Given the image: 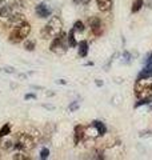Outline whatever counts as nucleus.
<instances>
[{
	"label": "nucleus",
	"instance_id": "17",
	"mask_svg": "<svg viewBox=\"0 0 152 160\" xmlns=\"http://www.w3.org/2000/svg\"><path fill=\"white\" fill-rule=\"evenodd\" d=\"M143 6H144V0H134L131 11H132V13H136V12H139V11H140Z\"/></svg>",
	"mask_w": 152,
	"mask_h": 160
},
{
	"label": "nucleus",
	"instance_id": "16",
	"mask_svg": "<svg viewBox=\"0 0 152 160\" xmlns=\"http://www.w3.org/2000/svg\"><path fill=\"white\" fill-rule=\"evenodd\" d=\"M9 135H11V126L7 123V124H4V126L0 128V139L9 136Z\"/></svg>",
	"mask_w": 152,
	"mask_h": 160
},
{
	"label": "nucleus",
	"instance_id": "11",
	"mask_svg": "<svg viewBox=\"0 0 152 160\" xmlns=\"http://www.w3.org/2000/svg\"><path fill=\"white\" fill-rule=\"evenodd\" d=\"M98 3V8L103 12H107L112 7V0H96Z\"/></svg>",
	"mask_w": 152,
	"mask_h": 160
},
{
	"label": "nucleus",
	"instance_id": "20",
	"mask_svg": "<svg viewBox=\"0 0 152 160\" xmlns=\"http://www.w3.org/2000/svg\"><path fill=\"white\" fill-rule=\"evenodd\" d=\"M79 108H80V103L79 102H72L69 104V107H68V111L69 112H75V111H78Z\"/></svg>",
	"mask_w": 152,
	"mask_h": 160
},
{
	"label": "nucleus",
	"instance_id": "2",
	"mask_svg": "<svg viewBox=\"0 0 152 160\" xmlns=\"http://www.w3.org/2000/svg\"><path fill=\"white\" fill-rule=\"evenodd\" d=\"M62 32V22L58 16H52L48 23L45 24L42 29V38L43 39H52L56 35H59Z\"/></svg>",
	"mask_w": 152,
	"mask_h": 160
},
{
	"label": "nucleus",
	"instance_id": "30",
	"mask_svg": "<svg viewBox=\"0 0 152 160\" xmlns=\"http://www.w3.org/2000/svg\"><path fill=\"white\" fill-rule=\"evenodd\" d=\"M18 78H19V79H27V75H25V73H19Z\"/></svg>",
	"mask_w": 152,
	"mask_h": 160
},
{
	"label": "nucleus",
	"instance_id": "1",
	"mask_svg": "<svg viewBox=\"0 0 152 160\" xmlns=\"http://www.w3.org/2000/svg\"><path fill=\"white\" fill-rule=\"evenodd\" d=\"M135 95L138 99H152V76L136 80Z\"/></svg>",
	"mask_w": 152,
	"mask_h": 160
},
{
	"label": "nucleus",
	"instance_id": "7",
	"mask_svg": "<svg viewBox=\"0 0 152 160\" xmlns=\"http://www.w3.org/2000/svg\"><path fill=\"white\" fill-rule=\"evenodd\" d=\"M36 13L39 18L42 19H45V18H49L51 13H52V11H51V8L48 7L47 3H40L36 6Z\"/></svg>",
	"mask_w": 152,
	"mask_h": 160
},
{
	"label": "nucleus",
	"instance_id": "10",
	"mask_svg": "<svg viewBox=\"0 0 152 160\" xmlns=\"http://www.w3.org/2000/svg\"><path fill=\"white\" fill-rule=\"evenodd\" d=\"M18 29H19L20 36H22L23 39H25L29 33H31V26H29V23H27V22H24L22 26H19Z\"/></svg>",
	"mask_w": 152,
	"mask_h": 160
},
{
	"label": "nucleus",
	"instance_id": "19",
	"mask_svg": "<svg viewBox=\"0 0 152 160\" xmlns=\"http://www.w3.org/2000/svg\"><path fill=\"white\" fill-rule=\"evenodd\" d=\"M24 48L27 49V51H33L35 49V42L33 40H27V42L24 43Z\"/></svg>",
	"mask_w": 152,
	"mask_h": 160
},
{
	"label": "nucleus",
	"instance_id": "6",
	"mask_svg": "<svg viewBox=\"0 0 152 160\" xmlns=\"http://www.w3.org/2000/svg\"><path fill=\"white\" fill-rule=\"evenodd\" d=\"M89 27H91V32H92L95 36H100V35L103 33V24H101V20L99 18L89 19Z\"/></svg>",
	"mask_w": 152,
	"mask_h": 160
},
{
	"label": "nucleus",
	"instance_id": "8",
	"mask_svg": "<svg viewBox=\"0 0 152 160\" xmlns=\"http://www.w3.org/2000/svg\"><path fill=\"white\" fill-rule=\"evenodd\" d=\"M85 138V127L84 126H76L73 129V143L78 144Z\"/></svg>",
	"mask_w": 152,
	"mask_h": 160
},
{
	"label": "nucleus",
	"instance_id": "13",
	"mask_svg": "<svg viewBox=\"0 0 152 160\" xmlns=\"http://www.w3.org/2000/svg\"><path fill=\"white\" fill-rule=\"evenodd\" d=\"M92 124L95 126V128L98 129L99 136H103V135H105V132H107V127H105V124H104L103 122H99V120H94Z\"/></svg>",
	"mask_w": 152,
	"mask_h": 160
},
{
	"label": "nucleus",
	"instance_id": "15",
	"mask_svg": "<svg viewBox=\"0 0 152 160\" xmlns=\"http://www.w3.org/2000/svg\"><path fill=\"white\" fill-rule=\"evenodd\" d=\"M13 146H15L13 139H7V140H4V142H2V148L4 149V151H11V149L13 148Z\"/></svg>",
	"mask_w": 152,
	"mask_h": 160
},
{
	"label": "nucleus",
	"instance_id": "21",
	"mask_svg": "<svg viewBox=\"0 0 152 160\" xmlns=\"http://www.w3.org/2000/svg\"><path fill=\"white\" fill-rule=\"evenodd\" d=\"M12 159H15V160H27V159H29V156L28 155H24V153H22V152H19V153H15L13 156H12Z\"/></svg>",
	"mask_w": 152,
	"mask_h": 160
},
{
	"label": "nucleus",
	"instance_id": "25",
	"mask_svg": "<svg viewBox=\"0 0 152 160\" xmlns=\"http://www.w3.org/2000/svg\"><path fill=\"white\" fill-rule=\"evenodd\" d=\"M24 99L25 100H35V99H36V95H35V93H27L24 96Z\"/></svg>",
	"mask_w": 152,
	"mask_h": 160
},
{
	"label": "nucleus",
	"instance_id": "22",
	"mask_svg": "<svg viewBox=\"0 0 152 160\" xmlns=\"http://www.w3.org/2000/svg\"><path fill=\"white\" fill-rule=\"evenodd\" d=\"M48 156H49V149L48 148H42V151H40V159L45 160V159H48Z\"/></svg>",
	"mask_w": 152,
	"mask_h": 160
},
{
	"label": "nucleus",
	"instance_id": "12",
	"mask_svg": "<svg viewBox=\"0 0 152 160\" xmlns=\"http://www.w3.org/2000/svg\"><path fill=\"white\" fill-rule=\"evenodd\" d=\"M78 47H79V56L80 58H85L88 55V42L87 40H82L80 43H78Z\"/></svg>",
	"mask_w": 152,
	"mask_h": 160
},
{
	"label": "nucleus",
	"instance_id": "27",
	"mask_svg": "<svg viewBox=\"0 0 152 160\" xmlns=\"http://www.w3.org/2000/svg\"><path fill=\"white\" fill-rule=\"evenodd\" d=\"M43 107L45 109H49V111H53L55 109V106H51V104H43Z\"/></svg>",
	"mask_w": 152,
	"mask_h": 160
},
{
	"label": "nucleus",
	"instance_id": "9",
	"mask_svg": "<svg viewBox=\"0 0 152 160\" xmlns=\"http://www.w3.org/2000/svg\"><path fill=\"white\" fill-rule=\"evenodd\" d=\"M8 40H9V43H12V44H19L20 42H23V40H24L22 36H20L18 27H15V28L12 29V32L9 33V38H8Z\"/></svg>",
	"mask_w": 152,
	"mask_h": 160
},
{
	"label": "nucleus",
	"instance_id": "14",
	"mask_svg": "<svg viewBox=\"0 0 152 160\" xmlns=\"http://www.w3.org/2000/svg\"><path fill=\"white\" fill-rule=\"evenodd\" d=\"M67 42H68V46L69 47H72V48L78 47V42H76V39H75V29L73 28L71 29L69 33L67 35Z\"/></svg>",
	"mask_w": 152,
	"mask_h": 160
},
{
	"label": "nucleus",
	"instance_id": "3",
	"mask_svg": "<svg viewBox=\"0 0 152 160\" xmlns=\"http://www.w3.org/2000/svg\"><path fill=\"white\" fill-rule=\"evenodd\" d=\"M13 148L19 149V151H31V149L35 148V140L29 133L20 132L16 135Z\"/></svg>",
	"mask_w": 152,
	"mask_h": 160
},
{
	"label": "nucleus",
	"instance_id": "24",
	"mask_svg": "<svg viewBox=\"0 0 152 160\" xmlns=\"http://www.w3.org/2000/svg\"><path fill=\"white\" fill-rule=\"evenodd\" d=\"M3 71L7 72V73H15V68L11 67V66H6V67L3 68Z\"/></svg>",
	"mask_w": 152,
	"mask_h": 160
},
{
	"label": "nucleus",
	"instance_id": "36",
	"mask_svg": "<svg viewBox=\"0 0 152 160\" xmlns=\"http://www.w3.org/2000/svg\"><path fill=\"white\" fill-rule=\"evenodd\" d=\"M151 2H152V0H151Z\"/></svg>",
	"mask_w": 152,
	"mask_h": 160
},
{
	"label": "nucleus",
	"instance_id": "18",
	"mask_svg": "<svg viewBox=\"0 0 152 160\" xmlns=\"http://www.w3.org/2000/svg\"><path fill=\"white\" fill-rule=\"evenodd\" d=\"M73 29H75V32H83V31H84V23H83V22H80V20L75 22V24H73Z\"/></svg>",
	"mask_w": 152,
	"mask_h": 160
},
{
	"label": "nucleus",
	"instance_id": "32",
	"mask_svg": "<svg viewBox=\"0 0 152 160\" xmlns=\"http://www.w3.org/2000/svg\"><path fill=\"white\" fill-rule=\"evenodd\" d=\"M32 88H35V89H44V87H42V86H32Z\"/></svg>",
	"mask_w": 152,
	"mask_h": 160
},
{
	"label": "nucleus",
	"instance_id": "31",
	"mask_svg": "<svg viewBox=\"0 0 152 160\" xmlns=\"http://www.w3.org/2000/svg\"><path fill=\"white\" fill-rule=\"evenodd\" d=\"M6 4H8V0H0V7L6 6Z\"/></svg>",
	"mask_w": 152,
	"mask_h": 160
},
{
	"label": "nucleus",
	"instance_id": "4",
	"mask_svg": "<svg viewBox=\"0 0 152 160\" xmlns=\"http://www.w3.org/2000/svg\"><path fill=\"white\" fill-rule=\"evenodd\" d=\"M68 47L69 46L67 42V35L62 31L59 35H56V36L53 38L52 43H51V46H49V51L56 53V55H64L67 52Z\"/></svg>",
	"mask_w": 152,
	"mask_h": 160
},
{
	"label": "nucleus",
	"instance_id": "29",
	"mask_svg": "<svg viewBox=\"0 0 152 160\" xmlns=\"http://www.w3.org/2000/svg\"><path fill=\"white\" fill-rule=\"evenodd\" d=\"M95 84H96V86H98V87H101V86H103V82H101V80H96V82H95Z\"/></svg>",
	"mask_w": 152,
	"mask_h": 160
},
{
	"label": "nucleus",
	"instance_id": "35",
	"mask_svg": "<svg viewBox=\"0 0 152 160\" xmlns=\"http://www.w3.org/2000/svg\"><path fill=\"white\" fill-rule=\"evenodd\" d=\"M73 3H75V4H79V3H80V0H73Z\"/></svg>",
	"mask_w": 152,
	"mask_h": 160
},
{
	"label": "nucleus",
	"instance_id": "5",
	"mask_svg": "<svg viewBox=\"0 0 152 160\" xmlns=\"http://www.w3.org/2000/svg\"><path fill=\"white\" fill-rule=\"evenodd\" d=\"M24 22H25V18H24V15L20 13V12H13L7 18V26L8 27H13V28L19 27V26H22Z\"/></svg>",
	"mask_w": 152,
	"mask_h": 160
},
{
	"label": "nucleus",
	"instance_id": "26",
	"mask_svg": "<svg viewBox=\"0 0 152 160\" xmlns=\"http://www.w3.org/2000/svg\"><path fill=\"white\" fill-rule=\"evenodd\" d=\"M151 64H152V52L148 55V58L145 60V66H151Z\"/></svg>",
	"mask_w": 152,
	"mask_h": 160
},
{
	"label": "nucleus",
	"instance_id": "34",
	"mask_svg": "<svg viewBox=\"0 0 152 160\" xmlns=\"http://www.w3.org/2000/svg\"><path fill=\"white\" fill-rule=\"evenodd\" d=\"M45 95L47 96H53V92H45Z\"/></svg>",
	"mask_w": 152,
	"mask_h": 160
},
{
	"label": "nucleus",
	"instance_id": "33",
	"mask_svg": "<svg viewBox=\"0 0 152 160\" xmlns=\"http://www.w3.org/2000/svg\"><path fill=\"white\" fill-rule=\"evenodd\" d=\"M91 2V0H80V3H82V4H88Z\"/></svg>",
	"mask_w": 152,
	"mask_h": 160
},
{
	"label": "nucleus",
	"instance_id": "28",
	"mask_svg": "<svg viewBox=\"0 0 152 160\" xmlns=\"http://www.w3.org/2000/svg\"><path fill=\"white\" fill-rule=\"evenodd\" d=\"M56 83H58V84H62V86H65V84H67V82H65L64 79H59V80H56Z\"/></svg>",
	"mask_w": 152,
	"mask_h": 160
},
{
	"label": "nucleus",
	"instance_id": "23",
	"mask_svg": "<svg viewBox=\"0 0 152 160\" xmlns=\"http://www.w3.org/2000/svg\"><path fill=\"white\" fill-rule=\"evenodd\" d=\"M123 58H124V62L125 63H129L131 62V53L128 51H124L123 52Z\"/></svg>",
	"mask_w": 152,
	"mask_h": 160
}]
</instances>
